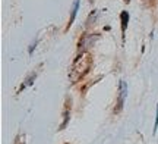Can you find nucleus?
I'll return each mask as SVG.
<instances>
[{"mask_svg": "<svg viewBox=\"0 0 158 144\" xmlns=\"http://www.w3.org/2000/svg\"><path fill=\"white\" fill-rule=\"evenodd\" d=\"M126 94H127V84L124 81H120L118 84V96H117V106H116V113H118L120 110L123 109L124 100H126Z\"/></svg>", "mask_w": 158, "mask_h": 144, "instance_id": "obj_2", "label": "nucleus"}, {"mask_svg": "<svg viewBox=\"0 0 158 144\" xmlns=\"http://www.w3.org/2000/svg\"><path fill=\"white\" fill-rule=\"evenodd\" d=\"M35 78H37V72H34L32 75H29L28 78H27V80L23 81V84H22V85H21V88H19V93L22 91L23 88H27V87L32 85V84H34V81H35Z\"/></svg>", "mask_w": 158, "mask_h": 144, "instance_id": "obj_6", "label": "nucleus"}, {"mask_svg": "<svg viewBox=\"0 0 158 144\" xmlns=\"http://www.w3.org/2000/svg\"><path fill=\"white\" fill-rule=\"evenodd\" d=\"M68 122H69V110L64 113V121H63V124L60 125V129H63V128L66 127V125H68Z\"/></svg>", "mask_w": 158, "mask_h": 144, "instance_id": "obj_7", "label": "nucleus"}, {"mask_svg": "<svg viewBox=\"0 0 158 144\" xmlns=\"http://www.w3.org/2000/svg\"><path fill=\"white\" fill-rule=\"evenodd\" d=\"M97 16H98V11L89 12V15H88V18H86V22H85V27L88 28V27H91V25H94V24H95Z\"/></svg>", "mask_w": 158, "mask_h": 144, "instance_id": "obj_5", "label": "nucleus"}, {"mask_svg": "<svg viewBox=\"0 0 158 144\" xmlns=\"http://www.w3.org/2000/svg\"><path fill=\"white\" fill-rule=\"evenodd\" d=\"M98 40V34H84L78 43V55H84Z\"/></svg>", "mask_w": 158, "mask_h": 144, "instance_id": "obj_1", "label": "nucleus"}, {"mask_svg": "<svg viewBox=\"0 0 158 144\" xmlns=\"http://www.w3.org/2000/svg\"><path fill=\"white\" fill-rule=\"evenodd\" d=\"M78 9H79V0H75L73 2V6H72V11H70V19H69V24L66 29H69L75 22V18H76V13H78Z\"/></svg>", "mask_w": 158, "mask_h": 144, "instance_id": "obj_3", "label": "nucleus"}, {"mask_svg": "<svg viewBox=\"0 0 158 144\" xmlns=\"http://www.w3.org/2000/svg\"><path fill=\"white\" fill-rule=\"evenodd\" d=\"M158 129V104H157V115H155V125H154V134L157 133Z\"/></svg>", "mask_w": 158, "mask_h": 144, "instance_id": "obj_9", "label": "nucleus"}, {"mask_svg": "<svg viewBox=\"0 0 158 144\" xmlns=\"http://www.w3.org/2000/svg\"><path fill=\"white\" fill-rule=\"evenodd\" d=\"M37 44H38V38H37V40L34 41V43H32V44H31V46H29V55H32V53H34V50H35V46H37Z\"/></svg>", "mask_w": 158, "mask_h": 144, "instance_id": "obj_8", "label": "nucleus"}, {"mask_svg": "<svg viewBox=\"0 0 158 144\" xmlns=\"http://www.w3.org/2000/svg\"><path fill=\"white\" fill-rule=\"evenodd\" d=\"M129 19H130L129 12L123 11L122 13H120V21H122V33H123V37H124V33H126V28H127V24H129Z\"/></svg>", "mask_w": 158, "mask_h": 144, "instance_id": "obj_4", "label": "nucleus"}]
</instances>
